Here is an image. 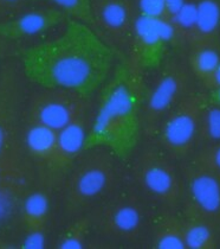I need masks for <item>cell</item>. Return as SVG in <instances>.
<instances>
[{
    "instance_id": "6da1fadb",
    "label": "cell",
    "mask_w": 220,
    "mask_h": 249,
    "mask_svg": "<svg viewBox=\"0 0 220 249\" xmlns=\"http://www.w3.org/2000/svg\"><path fill=\"white\" fill-rule=\"evenodd\" d=\"M110 44L88 24L70 20L55 39L24 53V76L43 88H62L89 97L105 82L114 64Z\"/></svg>"
},
{
    "instance_id": "7a4b0ae2",
    "label": "cell",
    "mask_w": 220,
    "mask_h": 249,
    "mask_svg": "<svg viewBox=\"0 0 220 249\" xmlns=\"http://www.w3.org/2000/svg\"><path fill=\"white\" fill-rule=\"evenodd\" d=\"M123 70L103 94L86 138L85 148L105 147L124 158L136 146L141 128V102L136 82Z\"/></svg>"
},
{
    "instance_id": "3957f363",
    "label": "cell",
    "mask_w": 220,
    "mask_h": 249,
    "mask_svg": "<svg viewBox=\"0 0 220 249\" xmlns=\"http://www.w3.org/2000/svg\"><path fill=\"white\" fill-rule=\"evenodd\" d=\"M115 153L105 147L85 148L75 160L64 190L65 209L71 215L103 198L118 179Z\"/></svg>"
},
{
    "instance_id": "277c9868",
    "label": "cell",
    "mask_w": 220,
    "mask_h": 249,
    "mask_svg": "<svg viewBox=\"0 0 220 249\" xmlns=\"http://www.w3.org/2000/svg\"><path fill=\"white\" fill-rule=\"evenodd\" d=\"M23 70L15 62L0 67V169L21 157V113L24 88Z\"/></svg>"
},
{
    "instance_id": "5b68a950",
    "label": "cell",
    "mask_w": 220,
    "mask_h": 249,
    "mask_svg": "<svg viewBox=\"0 0 220 249\" xmlns=\"http://www.w3.org/2000/svg\"><path fill=\"white\" fill-rule=\"evenodd\" d=\"M205 104L202 94L188 93L162 120L160 142L174 158H185L197 146L200 115Z\"/></svg>"
},
{
    "instance_id": "8992f818",
    "label": "cell",
    "mask_w": 220,
    "mask_h": 249,
    "mask_svg": "<svg viewBox=\"0 0 220 249\" xmlns=\"http://www.w3.org/2000/svg\"><path fill=\"white\" fill-rule=\"evenodd\" d=\"M135 179L143 191L166 207H175L184 198V182L175 165L156 150H145L134 161Z\"/></svg>"
},
{
    "instance_id": "52a82bcc",
    "label": "cell",
    "mask_w": 220,
    "mask_h": 249,
    "mask_svg": "<svg viewBox=\"0 0 220 249\" xmlns=\"http://www.w3.org/2000/svg\"><path fill=\"white\" fill-rule=\"evenodd\" d=\"M188 70L181 62H169L147 95L141 110V126L147 134H152L156 131L165 116L188 94Z\"/></svg>"
},
{
    "instance_id": "ba28073f",
    "label": "cell",
    "mask_w": 220,
    "mask_h": 249,
    "mask_svg": "<svg viewBox=\"0 0 220 249\" xmlns=\"http://www.w3.org/2000/svg\"><path fill=\"white\" fill-rule=\"evenodd\" d=\"M28 123L61 131L86 115L85 97L62 88H44L30 99Z\"/></svg>"
},
{
    "instance_id": "9c48e42d",
    "label": "cell",
    "mask_w": 220,
    "mask_h": 249,
    "mask_svg": "<svg viewBox=\"0 0 220 249\" xmlns=\"http://www.w3.org/2000/svg\"><path fill=\"white\" fill-rule=\"evenodd\" d=\"M184 197L189 217L220 226V173L192 164L184 182Z\"/></svg>"
},
{
    "instance_id": "30bf717a",
    "label": "cell",
    "mask_w": 220,
    "mask_h": 249,
    "mask_svg": "<svg viewBox=\"0 0 220 249\" xmlns=\"http://www.w3.org/2000/svg\"><path fill=\"white\" fill-rule=\"evenodd\" d=\"M104 235L119 241H135L141 235L145 213L135 195L124 194L105 203L96 217Z\"/></svg>"
},
{
    "instance_id": "8fae6325",
    "label": "cell",
    "mask_w": 220,
    "mask_h": 249,
    "mask_svg": "<svg viewBox=\"0 0 220 249\" xmlns=\"http://www.w3.org/2000/svg\"><path fill=\"white\" fill-rule=\"evenodd\" d=\"M137 13L132 0H91L90 23L114 45L132 40Z\"/></svg>"
},
{
    "instance_id": "7c38bea8",
    "label": "cell",
    "mask_w": 220,
    "mask_h": 249,
    "mask_svg": "<svg viewBox=\"0 0 220 249\" xmlns=\"http://www.w3.org/2000/svg\"><path fill=\"white\" fill-rule=\"evenodd\" d=\"M175 39L172 21L151 19L137 15L130 40L135 62L142 69L154 68L162 58L166 45Z\"/></svg>"
},
{
    "instance_id": "4fadbf2b",
    "label": "cell",
    "mask_w": 220,
    "mask_h": 249,
    "mask_svg": "<svg viewBox=\"0 0 220 249\" xmlns=\"http://www.w3.org/2000/svg\"><path fill=\"white\" fill-rule=\"evenodd\" d=\"M67 17L58 9H40L21 12L10 19L0 21V37L11 40L36 36L59 25Z\"/></svg>"
},
{
    "instance_id": "5bb4252c",
    "label": "cell",
    "mask_w": 220,
    "mask_h": 249,
    "mask_svg": "<svg viewBox=\"0 0 220 249\" xmlns=\"http://www.w3.org/2000/svg\"><path fill=\"white\" fill-rule=\"evenodd\" d=\"M25 171L23 160L0 169V228L20 210L28 183Z\"/></svg>"
},
{
    "instance_id": "9a60e30c",
    "label": "cell",
    "mask_w": 220,
    "mask_h": 249,
    "mask_svg": "<svg viewBox=\"0 0 220 249\" xmlns=\"http://www.w3.org/2000/svg\"><path fill=\"white\" fill-rule=\"evenodd\" d=\"M23 144L25 151L32 159L48 166H59L58 131L28 123L23 133Z\"/></svg>"
},
{
    "instance_id": "2e32d148",
    "label": "cell",
    "mask_w": 220,
    "mask_h": 249,
    "mask_svg": "<svg viewBox=\"0 0 220 249\" xmlns=\"http://www.w3.org/2000/svg\"><path fill=\"white\" fill-rule=\"evenodd\" d=\"M197 15L191 39L192 48H219L220 0H195Z\"/></svg>"
},
{
    "instance_id": "e0dca14e",
    "label": "cell",
    "mask_w": 220,
    "mask_h": 249,
    "mask_svg": "<svg viewBox=\"0 0 220 249\" xmlns=\"http://www.w3.org/2000/svg\"><path fill=\"white\" fill-rule=\"evenodd\" d=\"M86 115L73 121L69 126L58 131L59 142V166L65 167L71 165L81 153L85 150L86 138Z\"/></svg>"
},
{
    "instance_id": "ac0fdd59",
    "label": "cell",
    "mask_w": 220,
    "mask_h": 249,
    "mask_svg": "<svg viewBox=\"0 0 220 249\" xmlns=\"http://www.w3.org/2000/svg\"><path fill=\"white\" fill-rule=\"evenodd\" d=\"M23 224L28 231H45L50 217V198L43 190L26 195L19 210Z\"/></svg>"
},
{
    "instance_id": "d6986e66",
    "label": "cell",
    "mask_w": 220,
    "mask_h": 249,
    "mask_svg": "<svg viewBox=\"0 0 220 249\" xmlns=\"http://www.w3.org/2000/svg\"><path fill=\"white\" fill-rule=\"evenodd\" d=\"M156 249H186L184 222L174 216H167L156 227L153 239Z\"/></svg>"
},
{
    "instance_id": "ffe728a7",
    "label": "cell",
    "mask_w": 220,
    "mask_h": 249,
    "mask_svg": "<svg viewBox=\"0 0 220 249\" xmlns=\"http://www.w3.org/2000/svg\"><path fill=\"white\" fill-rule=\"evenodd\" d=\"M184 234L186 249L217 248V236L213 227L197 218L189 217L184 222Z\"/></svg>"
},
{
    "instance_id": "44dd1931",
    "label": "cell",
    "mask_w": 220,
    "mask_h": 249,
    "mask_svg": "<svg viewBox=\"0 0 220 249\" xmlns=\"http://www.w3.org/2000/svg\"><path fill=\"white\" fill-rule=\"evenodd\" d=\"M220 142V106L206 102L202 110L197 145L203 146Z\"/></svg>"
},
{
    "instance_id": "7402d4cb",
    "label": "cell",
    "mask_w": 220,
    "mask_h": 249,
    "mask_svg": "<svg viewBox=\"0 0 220 249\" xmlns=\"http://www.w3.org/2000/svg\"><path fill=\"white\" fill-rule=\"evenodd\" d=\"M219 61L220 53L217 48H193L188 59L189 70L203 82L218 66Z\"/></svg>"
},
{
    "instance_id": "603a6c76",
    "label": "cell",
    "mask_w": 220,
    "mask_h": 249,
    "mask_svg": "<svg viewBox=\"0 0 220 249\" xmlns=\"http://www.w3.org/2000/svg\"><path fill=\"white\" fill-rule=\"evenodd\" d=\"M195 15H197V1L186 0L172 18L176 39L187 44L191 43L195 25Z\"/></svg>"
},
{
    "instance_id": "cb8c5ba5",
    "label": "cell",
    "mask_w": 220,
    "mask_h": 249,
    "mask_svg": "<svg viewBox=\"0 0 220 249\" xmlns=\"http://www.w3.org/2000/svg\"><path fill=\"white\" fill-rule=\"evenodd\" d=\"M89 228H90V220L88 217H83L81 220L73 222L61 236L57 248L82 249L84 245H85Z\"/></svg>"
},
{
    "instance_id": "d4e9b609",
    "label": "cell",
    "mask_w": 220,
    "mask_h": 249,
    "mask_svg": "<svg viewBox=\"0 0 220 249\" xmlns=\"http://www.w3.org/2000/svg\"><path fill=\"white\" fill-rule=\"evenodd\" d=\"M50 2L55 9L61 10L67 16L83 23H90L91 0H42Z\"/></svg>"
},
{
    "instance_id": "484cf974",
    "label": "cell",
    "mask_w": 220,
    "mask_h": 249,
    "mask_svg": "<svg viewBox=\"0 0 220 249\" xmlns=\"http://www.w3.org/2000/svg\"><path fill=\"white\" fill-rule=\"evenodd\" d=\"M193 164L203 169L220 173V142L200 146Z\"/></svg>"
},
{
    "instance_id": "4316f807",
    "label": "cell",
    "mask_w": 220,
    "mask_h": 249,
    "mask_svg": "<svg viewBox=\"0 0 220 249\" xmlns=\"http://www.w3.org/2000/svg\"><path fill=\"white\" fill-rule=\"evenodd\" d=\"M138 15L157 20L172 21V13L166 0H137Z\"/></svg>"
},
{
    "instance_id": "83f0119b",
    "label": "cell",
    "mask_w": 220,
    "mask_h": 249,
    "mask_svg": "<svg viewBox=\"0 0 220 249\" xmlns=\"http://www.w3.org/2000/svg\"><path fill=\"white\" fill-rule=\"evenodd\" d=\"M26 1L28 0H0V21L21 13Z\"/></svg>"
},
{
    "instance_id": "f1b7e54d",
    "label": "cell",
    "mask_w": 220,
    "mask_h": 249,
    "mask_svg": "<svg viewBox=\"0 0 220 249\" xmlns=\"http://www.w3.org/2000/svg\"><path fill=\"white\" fill-rule=\"evenodd\" d=\"M24 248L39 249L45 247V231H29V236L23 243Z\"/></svg>"
},
{
    "instance_id": "f546056e",
    "label": "cell",
    "mask_w": 220,
    "mask_h": 249,
    "mask_svg": "<svg viewBox=\"0 0 220 249\" xmlns=\"http://www.w3.org/2000/svg\"><path fill=\"white\" fill-rule=\"evenodd\" d=\"M203 85L211 91L217 90V89L220 88V61L218 66L214 68L213 71L208 75V77L203 81Z\"/></svg>"
},
{
    "instance_id": "4dcf8cb0",
    "label": "cell",
    "mask_w": 220,
    "mask_h": 249,
    "mask_svg": "<svg viewBox=\"0 0 220 249\" xmlns=\"http://www.w3.org/2000/svg\"><path fill=\"white\" fill-rule=\"evenodd\" d=\"M13 49V43L11 40L0 37V61L9 56Z\"/></svg>"
},
{
    "instance_id": "1f68e13d",
    "label": "cell",
    "mask_w": 220,
    "mask_h": 249,
    "mask_svg": "<svg viewBox=\"0 0 220 249\" xmlns=\"http://www.w3.org/2000/svg\"><path fill=\"white\" fill-rule=\"evenodd\" d=\"M166 1H167L168 6H169L170 13H172V18H173V16L178 12L179 9L183 6L184 2L186 1V0H166Z\"/></svg>"
},
{
    "instance_id": "d6a6232c",
    "label": "cell",
    "mask_w": 220,
    "mask_h": 249,
    "mask_svg": "<svg viewBox=\"0 0 220 249\" xmlns=\"http://www.w3.org/2000/svg\"><path fill=\"white\" fill-rule=\"evenodd\" d=\"M211 101L214 102V104H217V105L220 106V88L217 89V90L212 91Z\"/></svg>"
}]
</instances>
